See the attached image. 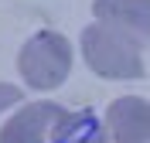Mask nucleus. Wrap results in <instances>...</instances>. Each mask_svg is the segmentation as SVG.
<instances>
[{
	"instance_id": "1",
	"label": "nucleus",
	"mask_w": 150,
	"mask_h": 143,
	"mask_svg": "<svg viewBox=\"0 0 150 143\" xmlns=\"http://www.w3.org/2000/svg\"><path fill=\"white\" fill-rule=\"evenodd\" d=\"M82 55H85V65L103 78H140L143 75L140 44L120 31H112L109 24H92V27L82 31Z\"/></svg>"
},
{
	"instance_id": "2",
	"label": "nucleus",
	"mask_w": 150,
	"mask_h": 143,
	"mask_svg": "<svg viewBox=\"0 0 150 143\" xmlns=\"http://www.w3.org/2000/svg\"><path fill=\"white\" fill-rule=\"evenodd\" d=\"M72 72V44L58 31H41L21 48V75L31 89H58Z\"/></svg>"
},
{
	"instance_id": "3",
	"label": "nucleus",
	"mask_w": 150,
	"mask_h": 143,
	"mask_svg": "<svg viewBox=\"0 0 150 143\" xmlns=\"http://www.w3.org/2000/svg\"><path fill=\"white\" fill-rule=\"evenodd\" d=\"M109 143H150V102L140 95H123L106 113Z\"/></svg>"
},
{
	"instance_id": "4",
	"label": "nucleus",
	"mask_w": 150,
	"mask_h": 143,
	"mask_svg": "<svg viewBox=\"0 0 150 143\" xmlns=\"http://www.w3.org/2000/svg\"><path fill=\"white\" fill-rule=\"evenodd\" d=\"M96 17L137 44L150 41V0H96Z\"/></svg>"
},
{
	"instance_id": "5",
	"label": "nucleus",
	"mask_w": 150,
	"mask_h": 143,
	"mask_svg": "<svg viewBox=\"0 0 150 143\" xmlns=\"http://www.w3.org/2000/svg\"><path fill=\"white\" fill-rule=\"evenodd\" d=\"M65 113L62 106L55 102H34V106H24L10 116V123L0 130V143H45L55 119Z\"/></svg>"
},
{
	"instance_id": "6",
	"label": "nucleus",
	"mask_w": 150,
	"mask_h": 143,
	"mask_svg": "<svg viewBox=\"0 0 150 143\" xmlns=\"http://www.w3.org/2000/svg\"><path fill=\"white\" fill-rule=\"evenodd\" d=\"M51 143H109L106 126L85 109L62 113L51 126Z\"/></svg>"
},
{
	"instance_id": "7",
	"label": "nucleus",
	"mask_w": 150,
	"mask_h": 143,
	"mask_svg": "<svg viewBox=\"0 0 150 143\" xmlns=\"http://www.w3.org/2000/svg\"><path fill=\"white\" fill-rule=\"evenodd\" d=\"M21 102V89L17 85H7V82H0V113L4 109H10V106Z\"/></svg>"
}]
</instances>
